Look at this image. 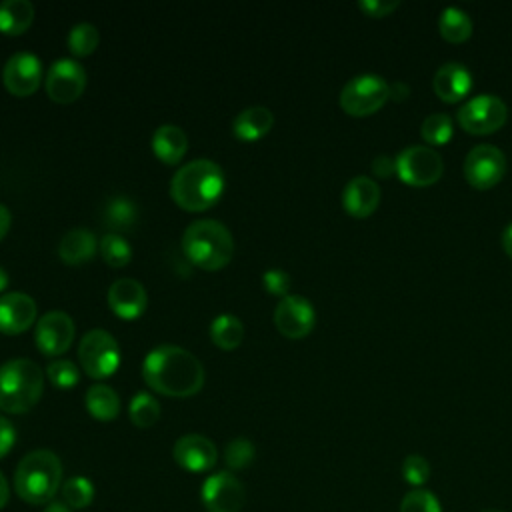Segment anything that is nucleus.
<instances>
[{"label":"nucleus","mask_w":512,"mask_h":512,"mask_svg":"<svg viewBox=\"0 0 512 512\" xmlns=\"http://www.w3.org/2000/svg\"><path fill=\"white\" fill-rule=\"evenodd\" d=\"M144 382L158 394L188 398L204 386L202 362L182 346L160 344L142 362Z\"/></svg>","instance_id":"1"},{"label":"nucleus","mask_w":512,"mask_h":512,"mask_svg":"<svg viewBox=\"0 0 512 512\" xmlns=\"http://www.w3.org/2000/svg\"><path fill=\"white\" fill-rule=\"evenodd\" d=\"M224 186L222 168L210 158H196L176 170L170 180V196L180 208L202 212L220 200Z\"/></svg>","instance_id":"2"},{"label":"nucleus","mask_w":512,"mask_h":512,"mask_svg":"<svg viewBox=\"0 0 512 512\" xmlns=\"http://www.w3.org/2000/svg\"><path fill=\"white\" fill-rule=\"evenodd\" d=\"M60 488L62 462L52 450H32L18 462L14 472V490L26 504H48Z\"/></svg>","instance_id":"3"},{"label":"nucleus","mask_w":512,"mask_h":512,"mask_svg":"<svg viewBox=\"0 0 512 512\" xmlns=\"http://www.w3.org/2000/svg\"><path fill=\"white\" fill-rule=\"evenodd\" d=\"M182 250L194 266L212 272L232 260L234 238L220 220L200 218L190 222L184 230Z\"/></svg>","instance_id":"4"},{"label":"nucleus","mask_w":512,"mask_h":512,"mask_svg":"<svg viewBox=\"0 0 512 512\" xmlns=\"http://www.w3.org/2000/svg\"><path fill=\"white\" fill-rule=\"evenodd\" d=\"M44 392L42 368L30 358H12L0 364V410L8 414L28 412Z\"/></svg>","instance_id":"5"},{"label":"nucleus","mask_w":512,"mask_h":512,"mask_svg":"<svg viewBox=\"0 0 512 512\" xmlns=\"http://www.w3.org/2000/svg\"><path fill=\"white\" fill-rule=\"evenodd\" d=\"M78 358L90 378L102 380L118 370L120 346L108 330L92 328L78 344Z\"/></svg>","instance_id":"6"},{"label":"nucleus","mask_w":512,"mask_h":512,"mask_svg":"<svg viewBox=\"0 0 512 512\" xmlns=\"http://www.w3.org/2000/svg\"><path fill=\"white\" fill-rule=\"evenodd\" d=\"M390 98V84L378 74H358L340 90V106L350 116H370Z\"/></svg>","instance_id":"7"},{"label":"nucleus","mask_w":512,"mask_h":512,"mask_svg":"<svg viewBox=\"0 0 512 512\" xmlns=\"http://www.w3.org/2000/svg\"><path fill=\"white\" fill-rule=\"evenodd\" d=\"M396 176L416 188L430 186L440 180L444 162L432 146H408L396 158Z\"/></svg>","instance_id":"8"},{"label":"nucleus","mask_w":512,"mask_h":512,"mask_svg":"<svg viewBox=\"0 0 512 512\" xmlns=\"http://www.w3.org/2000/svg\"><path fill=\"white\" fill-rule=\"evenodd\" d=\"M508 120V106L494 94H478L458 110V124L470 134H492Z\"/></svg>","instance_id":"9"},{"label":"nucleus","mask_w":512,"mask_h":512,"mask_svg":"<svg viewBox=\"0 0 512 512\" xmlns=\"http://www.w3.org/2000/svg\"><path fill=\"white\" fill-rule=\"evenodd\" d=\"M464 178L476 190L496 186L506 174V156L492 144L474 146L464 158Z\"/></svg>","instance_id":"10"},{"label":"nucleus","mask_w":512,"mask_h":512,"mask_svg":"<svg viewBox=\"0 0 512 512\" xmlns=\"http://www.w3.org/2000/svg\"><path fill=\"white\" fill-rule=\"evenodd\" d=\"M46 94L58 104L78 100L86 88V70L76 58H58L46 72Z\"/></svg>","instance_id":"11"},{"label":"nucleus","mask_w":512,"mask_h":512,"mask_svg":"<svg viewBox=\"0 0 512 512\" xmlns=\"http://www.w3.org/2000/svg\"><path fill=\"white\" fill-rule=\"evenodd\" d=\"M200 500L208 512H240L246 502V490L232 472H216L204 480Z\"/></svg>","instance_id":"12"},{"label":"nucleus","mask_w":512,"mask_h":512,"mask_svg":"<svg viewBox=\"0 0 512 512\" xmlns=\"http://www.w3.org/2000/svg\"><path fill=\"white\" fill-rule=\"evenodd\" d=\"M316 324V310L312 302L300 294L284 296L274 308V326L286 338L298 340L312 332Z\"/></svg>","instance_id":"13"},{"label":"nucleus","mask_w":512,"mask_h":512,"mask_svg":"<svg viewBox=\"0 0 512 512\" xmlns=\"http://www.w3.org/2000/svg\"><path fill=\"white\" fill-rule=\"evenodd\" d=\"M76 334V326L72 316H68L62 310H50L36 320L34 340L42 354L46 356H58L64 354Z\"/></svg>","instance_id":"14"},{"label":"nucleus","mask_w":512,"mask_h":512,"mask_svg":"<svg viewBox=\"0 0 512 512\" xmlns=\"http://www.w3.org/2000/svg\"><path fill=\"white\" fill-rule=\"evenodd\" d=\"M2 82L12 96L34 94L42 82V60L32 52L12 54L2 68Z\"/></svg>","instance_id":"15"},{"label":"nucleus","mask_w":512,"mask_h":512,"mask_svg":"<svg viewBox=\"0 0 512 512\" xmlns=\"http://www.w3.org/2000/svg\"><path fill=\"white\" fill-rule=\"evenodd\" d=\"M174 460L180 468L192 474L208 472L218 460L216 444L202 434H184L174 442Z\"/></svg>","instance_id":"16"},{"label":"nucleus","mask_w":512,"mask_h":512,"mask_svg":"<svg viewBox=\"0 0 512 512\" xmlns=\"http://www.w3.org/2000/svg\"><path fill=\"white\" fill-rule=\"evenodd\" d=\"M108 306L118 318L136 320L148 306L146 288L134 278H118L108 288Z\"/></svg>","instance_id":"17"},{"label":"nucleus","mask_w":512,"mask_h":512,"mask_svg":"<svg viewBox=\"0 0 512 512\" xmlns=\"http://www.w3.org/2000/svg\"><path fill=\"white\" fill-rule=\"evenodd\" d=\"M36 320V302L24 292L0 296V332L14 336L32 326Z\"/></svg>","instance_id":"18"},{"label":"nucleus","mask_w":512,"mask_h":512,"mask_svg":"<svg viewBox=\"0 0 512 512\" xmlns=\"http://www.w3.org/2000/svg\"><path fill=\"white\" fill-rule=\"evenodd\" d=\"M470 88H472V74L460 62H444L432 78L434 94L448 104L460 102L470 92Z\"/></svg>","instance_id":"19"},{"label":"nucleus","mask_w":512,"mask_h":512,"mask_svg":"<svg viewBox=\"0 0 512 512\" xmlns=\"http://www.w3.org/2000/svg\"><path fill=\"white\" fill-rule=\"evenodd\" d=\"M380 204V186L368 176H354L342 190V206L354 218L370 216Z\"/></svg>","instance_id":"20"},{"label":"nucleus","mask_w":512,"mask_h":512,"mask_svg":"<svg viewBox=\"0 0 512 512\" xmlns=\"http://www.w3.org/2000/svg\"><path fill=\"white\" fill-rule=\"evenodd\" d=\"M188 150V136L176 124H160L152 134V152L164 164H178Z\"/></svg>","instance_id":"21"},{"label":"nucleus","mask_w":512,"mask_h":512,"mask_svg":"<svg viewBox=\"0 0 512 512\" xmlns=\"http://www.w3.org/2000/svg\"><path fill=\"white\" fill-rule=\"evenodd\" d=\"M98 240L88 228H72L58 242V256L66 264H84L94 258Z\"/></svg>","instance_id":"22"},{"label":"nucleus","mask_w":512,"mask_h":512,"mask_svg":"<svg viewBox=\"0 0 512 512\" xmlns=\"http://www.w3.org/2000/svg\"><path fill=\"white\" fill-rule=\"evenodd\" d=\"M274 116L266 106H248L236 114L232 120V132L238 140L254 142L270 132Z\"/></svg>","instance_id":"23"},{"label":"nucleus","mask_w":512,"mask_h":512,"mask_svg":"<svg viewBox=\"0 0 512 512\" xmlns=\"http://www.w3.org/2000/svg\"><path fill=\"white\" fill-rule=\"evenodd\" d=\"M102 220H104V226L114 234L128 232L138 222V206L134 204L132 198L124 194H116L106 200L102 208Z\"/></svg>","instance_id":"24"},{"label":"nucleus","mask_w":512,"mask_h":512,"mask_svg":"<svg viewBox=\"0 0 512 512\" xmlns=\"http://www.w3.org/2000/svg\"><path fill=\"white\" fill-rule=\"evenodd\" d=\"M34 20V6L30 0H2L0 2V32L8 36L24 34Z\"/></svg>","instance_id":"25"},{"label":"nucleus","mask_w":512,"mask_h":512,"mask_svg":"<svg viewBox=\"0 0 512 512\" xmlns=\"http://www.w3.org/2000/svg\"><path fill=\"white\" fill-rule=\"evenodd\" d=\"M86 410L100 422H110L120 412V398L108 384H92L86 392Z\"/></svg>","instance_id":"26"},{"label":"nucleus","mask_w":512,"mask_h":512,"mask_svg":"<svg viewBox=\"0 0 512 512\" xmlns=\"http://www.w3.org/2000/svg\"><path fill=\"white\" fill-rule=\"evenodd\" d=\"M210 340L220 350H234L244 340V324L234 314H220L210 324Z\"/></svg>","instance_id":"27"},{"label":"nucleus","mask_w":512,"mask_h":512,"mask_svg":"<svg viewBox=\"0 0 512 512\" xmlns=\"http://www.w3.org/2000/svg\"><path fill=\"white\" fill-rule=\"evenodd\" d=\"M438 30L446 42L460 44V42L468 40L472 34V20L462 8L448 6L440 12Z\"/></svg>","instance_id":"28"},{"label":"nucleus","mask_w":512,"mask_h":512,"mask_svg":"<svg viewBox=\"0 0 512 512\" xmlns=\"http://www.w3.org/2000/svg\"><path fill=\"white\" fill-rule=\"evenodd\" d=\"M130 422L138 428H150L160 418V404L158 400L148 392H136L128 406Z\"/></svg>","instance_id":"29"},{"label":"nucleus","mask_w":512,"mask_h":512,"mask_svg":"<svg viewBox=\"0 0 512 512\" xmlns=\"http://www.w3.org/2000/svg\"><path fill=\"white\" fill-rule=\"evenodd\" d=\"M98 42H100V32L90 22H80V24L72 26L68 32V38H66L68 50L78 58L92 54L96 50Z\"/></svg>","instance_id":"30"},{"label":"nucleus","mask_w":512,"mask_h":512,"mask_svg":"<svg viewBox=\"0 0 512 512\" xmlns=\"http://www.w3.org/2000/svg\"><path fill=\"white\" fill-rule=\"evenodd\" d=\"M62 502L72 508V510H80V508H86L92 504L94 500V484L84 478V476H72L68 478L62 488Z\"/></svg>","instance_id":"31"},{"label":"nucleus","mask_w":512,"mask_h":512,"mask_svg":"<svg viewBox=\"0 0 512 512\" xmlns=\"http://www.w3.org/2000/svg\"><path fill=\"white\" fill-rule=\"evenodd\" d=\"M98 246H100V254H102L104 262L112 268H122L132 260V248L122 234L108 232L100 238Z\"/></svg>","instance_id":"32"},{"label":"nucleus","mask_w":512,"mask_h":512,"mask_svg":"<svg viewBox=\"0 0 512 512\" xmlns=\"http://www.w3.org/2000/svg\"><path fill=\"white\" fill-rule=\"evenodd\" d=\"M452 132H454L452 120L448 114H442V112L426 116L420 126V134L424 142H428L430 146H444L452 138Z\"/></svg>","instance_id":"33"},{"label":"nucleus","mask_w":512,"mask_h":512,"mask_svg":"<svg viewBox=\"0 0 512 512\" xmlns=\"http://www.w3.org/2000/svg\"><path fill=\"white\" fill-rule=\"evenodd\" d=\"M256 448L248 438H234L224 448L226 466L232 470H242L254 462Z\"/></svg>","instance_id":"34"},{"label":"nucleus","mask_w":512,"mask_h":512,"mask_svg":"<svg viewBox=\"0 0 512 512\" xmlns=\"http://www.w3.org/2000/svg\"><path fill=\"white\" fill-rule=\"evenodd\" d=\"M46 376L48 380L56 386V388H62V390H68V388H74L78 382H80V370L78 366L72 362V360H54L46 366Z\"/></svg>","instance_id":"35"},{"label":"nucleus","mask_w":512,"mask_h":512,"mask_svg":"<svg viewBox=\"0 0 512 512\" xmlns=\"http://www.w3.org/2000/svg\"><path fill=\"white\" fill-rule=\"evenodd\" d=\"M400 512H442V506L426 488H412L400 502Z\"/></svg>","instance_id":"36"},{"label":"nucleus","mask_w":512,"mask_h":512,"mask_svg":"<svg viewBox=\"0 0 512 512\" xmlns=\"http://www.w3.org/2000/svg\"><path fill=\"white\" fill-rule=\"evenodd\" d=\"M430 462L420 454H408L402 462V478L412 488H422L430 478Z\"/></svg>","instance_id":"37"},{"label":"nucleus","mask_w":512,"mask_h":512,"mask_svg":"<svg viewBox=\"0 0 512 512\" xmlns=\"http://www.w3.org/2000/svg\"><path fill=\"white\" fill-rule=\"evenodd\" d=\"M262 286L266 292L284 298L290 290V276L282 268H270L262 274Z\"/></svg>","instance_id":"38"},{"label":"nucleus","mask_w":512,"mask_h":512,"mask_svg":"<svg viewBox=\"0 0 512 512\" xmlns=\"http://www.w3.org/2000/svg\"><path fill=\"white\" fill-rule=\"evenodd\" d=\"M400 6V2L396 0H360L358 8L372 18H384L388 14H392L396 8Z\"/></svg>","instance_id":"39"},{"label":"nucleus","mask_w":512,"mask_h":512,"mask_svg":"<svg viewBox=\"0 0 512 512\" xmlns=\"http://www.w3.org/2000/svg\"><path fill=\"white\" fill-rule=\"evenodd\" d=\"M14 444H16V428L6 416H0V458H4L14 448Z\"/></svg>","instance_id":"40"},{"label":"nucleus","mask_w":512,"mask_h":512,"mask_svg":"<svg viewBox=\"0 0 512 512\" xmlns=\"http://www.w3.org/2000/svg\"><path fill=\"white\" fill-rule=\"evenodd\" d=\"M372 172H374V176H378V178H388V176L396 174V160L390 158V156H386V154H380V156H376L374 162H372Z\"/></svg>","instance_id":"41"},{"label":"nucleus","mask_w":512,"mask_h":512,"mask_svg":"<svg viewBox=\"0 0 512 512\" xmlns=\"http://www.w3.org/2000/svg\"><path fill=\"white\" fill-rule=\"evenodd\" d=\"M10 224H12V214H10V210L4 206V204H0V240L6 236V232L10 230Z\"/></svg>","instance_id":"42"},{"label":"nucleus","mask_w":512,"mask_h":512,"mask_svg":"<svg viewBox=\"0 0 512 512\" xmlns=\"http://www.w3.org/2000/svg\"><path fill=\"white\" fill-rule=\"evenodd\" d=\"M408 96V86L404 82L400 84H390V98L394 100H404Z\"/></svg>","instance_id":"43"},{"label":"nucleus","mask_w":512,"mask_h":512,"mask_svg":"<svg viewBox=\"0 0 512 512\" xmlns=\"http://www.w3.org/2000/svg\"><path fill=\"white\" fill-rule=\"evenodd\" d=\"M502 246H504V252L512 258V222L502 232Z\"/></svg>","instance_id":"44"},{"label":"nucleus","mask_w":512,"mask_h":512,"mask_svg":"<svg viewBox=\"0 0 512 512\" xmlns=\"http://www.w3.org/2000/svg\"><path fill=\"white\" fill-rule=\"evenodd\" d=\"M10 498V488H8V480L4 478V474L0 472V510L8 504Z\"/></svg>","instance_id":"45"},{"label":"nucleus","mask_w":512,"mask_h":512,"mask_svg":"<svg viewBox=\"0 0 512 512\" xmlns=\"http://www.w3.org/2000/svg\"><path fill=\"white\" fill-rule=\"evenodd\" d=\"M44 512H72V508H68L62 500H52L46 504Z\"/></svg>","instance_id":"46"},{"label":"nucleus","mask_w":512,"mask_h":512,"mask_svg":"<svg viewBox=\"0 0 512 512\" xmlns=\"http://www.w3.org/2000/svg\"><path fill=\"white\" fill-rule=\"evenodd\" d=\"M8 282H10V278H8V272L0 266V292L8 286Z\"/></svg>","instance_id":"47"},{"label":"nucleus","mask_w":512,"mask_h":512,"mask_svg":"<svg viewBox=\"0 0 512 512\" xmlns=\"http://www.w3.org/2000/svg\"><path fill=\"white\" fill-rule=\"evenodd\" d=\"M484 512H504V510H484Z\"/></svg>","instance_id":"48"}]
</instances>
